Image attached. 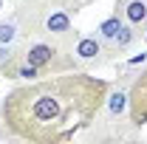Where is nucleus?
<instances>
[{"label":"nucleus","mask_w":147,"mask_h":144,"mask_svg":"<svg viewBox=\"0 0 147 144\" xmlns=\"http://www.w3.org/2000/svg\"><path fill=\"white\" fill-rule=\"evenodd\" d=\"M110 82L85 71H62L6 93L0 133L31 144H62L91 127L105 108Z\"/></svg>","instance_id":"nucleus-1"},{"label":"nucleus","mask_w":147,"mask_h":144,"mask_svg":"<svg viewBox=\"0 0 147 144\" xmlns=\"http://www.w3.org/2000/svg\"><path fill=\"white\" fill-rule=\"evenodd\" d=\"M127 113L136 127L147 124V68H142V73L133 79L127 90Z\"/></svg>","instance_id":"nucleus-2"},{"label":"nucleus","mask_w":147,"mask_h":144,"mask_svg":"<svg viewBox=\"0 0 147 144\" xmlns=\"http://www.w3.org/2000/svg\"><path fill=\"white\" fill-rule=\"evenodd\" d=\"M133 37H136L133 26H130L127 20H119V14L102 20V26H99V40L108 48H127L130 42H133Z\"/></svg>","instance_id":"nucleus-3"},{"label":"nucleus","mask_w":147,"mask_h":144,"mask_svg":"<svg viewBox=\"0 0 147 144\" xmlns=\"http://www.w3.org/2000/svg\"><path fill=\"white\" fill-rule=\"evenodd\" d=\"M68 54L74 57V62H91V59H96V54H102V40L74 34V45L68 48Z\"/></svg>","instance_id":"nucleus-4"},{"label":"nucleus","mask_w":147,"mask_h":144,"mask_svg":"<svg viewBox=\"0 0 147 144\" xmlns=\"http://www.w3.org/2000/svg\"><path fill=\"white\" fill-rule=\"evenodd\" d=\"M42 31L45 34H57V37L71 34V14L65 9H51L45 14V20H42Z\"/></svg>","instance_id":"nucleus-5"},{"label":"nucleus","mask_w":147,"mask_h":144,"mask_svg":"<svg viewBox=\"0 0 147 144\" xmlns=\"http://www.w3.org/2000/svg\"><path fill=\"white\" fill-rule=\"evenodd\" d=\"M122 14H125V20L136 28V26H142L147 20V3L144 0H125V3H122Z\"/></svg>","instance_id":"nucleus-6"},{"label":"nucleus","mask_w":147,"mask_h":144,"mask_svg":"<svg viewBox=\"0 0 147 144\" xmlns=\"http://www.w3.org/2000/svg\"><path fill=\"white\" fill-rule=\"evenodd\" d=\"M105 108H108V116H110V119H119V116L127 110V93H125L122 88L108 90V96H105Z\"/></svg>","instance_id":"nucleus-7"},{"label":"nucleus","mask_w":147,"mask_h":144,"mask_svg":"<svg viewBox=\"0 0 147 144\" xmlns=\"http://www.w3.org/2000/svg\"><path fill=\"white\" fill-rule=\"evenodd\" d=\"M17 37V28L14 23H0V45H11Z\"/></svg>","instance_id":"nucleus-8"},{"label":"nucleus","mask_w":147,"mask_h":144,"mask_svg":"<svg viewBox=\"0 0 147 144\" xmlns=\"http://www.w3.org/2000/svg\"><path fill=\"white\" fill-rule=\"evenodd\" d=\"M11 54H14V51H11L9 45H0V65H3V62H6V59H9Z\"/></svg>","instance_id":"nucleus-9"},{"label":"nucleus","mask_w":147,"mask_h":144,"mask_svg":"<svg viewBox=\"0 0 147 144\" xmlns=\"http://www.w3.org/2000/svg\"><path fill=\"white\" fill-rule=\"evenodd\" d=\"M0 11H3V0H0Z\"/></svg>","instance_id":"nucleus-10"},{"label":"nucleus","mask_w":147,"mask_h":144,"mask_svg":"<svg viewBox=\"0 0 147 144\" xmlns=\"http://www.w3.org/2000/svg\"><path fill=\"white\" fill-rule=\"evenodd\" d=\"M144 40H147V34H144Z\"/></svg>","instance_id":"nucleus-11"}]
</instances>
